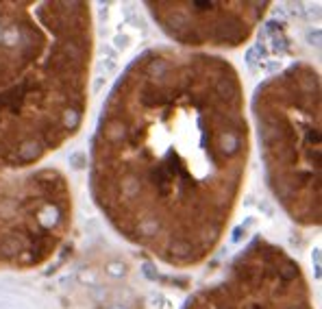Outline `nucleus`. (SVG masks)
<instances>
[{
  "mask_svg": "<svg viewBox=\"0 0 322 309\" xmlns=\"http://www.w3.org/2000/svg\"><path fill=\"white\" fill-rule=\"evenodd\" d=\"M105 270H107L111 277H124V275H127V266H124L122 261H111V263H107V266H105Z\"/></svg>",
  "mask_w": 322,
  "mask_h": 309,
  "instance_id": "obj_4",
  "label": "nucleus"
},
{
  "mask_svg": "<svg viewBox=\"0 0 322 309\" xmlns=\"http://www.w3.org/2000/svg\"><path fill=\"white\" fill-rule=\"evenodd\" d=\"M266 57H268V48H266L264 44H255V46L246 53V65H248L250 70H255L257 63H264Z\"/></svg>",
  "mask_w": 322,
  "mask_h": 309,
  "instance_id": "obj_1",
  "label": "nucleus"
},
{
  "mask_svg": "<svg viewBox=\"0 0 322 309\" xmlns=\"http://www.w3.org/2000/svg\"><path fill=\"white\" fill-rule=\"evenodd\" d=\"M115 44H118V48H127L129 46V37L127 35H118V37H115Z\"/></svg>",
  "mask_w": 322,
  "mask_h": 309,
  "instance_id": "obj_5",
  "label": "nucleus"
},
{
  "mask_svg": "<svg viewBox=\"0 0 322 309\" xmlns=\"http://www.w3.org/2000/svg\"><path fill=\"white\" fill-rule=\"evenodd\" d=\"M109 309H124V307H122V305H111Z\"/></svg>",
  "mask_w": 322,
  "mask_h": 309,
  "instance_id": "obj_6",
  "label": "nucleus"
},
{
  "mask_svg": "<svg viewBox=\"0 0 322 309\" xmlns=\"http://www.w3.org/2000/svg\"><path fill=\"white\" fill-rule=\"evenodd\" d=\"M70 166H72L74 170H83L85 166H87V157H85V153L74 150V153L70 155Z\"/></svg>",
  "mask_w": 322,
  "mask_h": 309,
  "instance_id": "obj_3",
  "label": "nucleus"
},
{
  "mask_svg": "<svg viewBox=\"0 0 322 309\" xmlns=\"http://www.w3.org/2000/svg\"><path fill=\"white\" fill-rule=\"evenodd\" d=\"M266 42H270V50H272V53H288V50H290V39L285 37L283 31L270 35Z\"/></svg>",
  "mask_w": 322,
  "mask_h": 309,
  "instance_id": "obj_2",
  "label": "nucleus"
}]
</instances>
